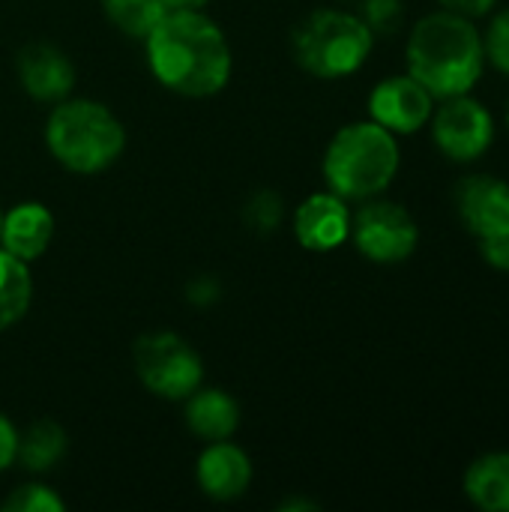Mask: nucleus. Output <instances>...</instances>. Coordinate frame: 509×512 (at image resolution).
<instances>
[{
    "instance_id": "nucleus-15",
    "label": "nucleus",
    "mask_w": 509,
    "mask_h": 512,
    "mask_svg": "<svg viewBox=\"0 0 509 512\" xmlns=\"http://www.w3.org/2000/svg\"><path fill=\"white\" fill-rule=\"evenodd\" d=\"M186 426L204 441H228L240 426V408L225 390H195L186 396Z\"/></svg>"
},
{
    "instance_id": "nucleus-29",
    "label": "nucleus",
    "mask_w": 509,
    "mask_h": 512,
    "mask_svg": "<svg viewBox=\"0 0 509 512\" xmlns=\"http://www.w3.org/2000/svg\"><path fill=\"white\" fill-rule=\"evenodd\" d=\"M0 225H3V213H0Z\"/></svg>"
},
{
    "instance_id": "nucleus-19",
    "label": "nucleus",
    "mask_w": 509,
    "mask_h": 512,
    "mask_svg": "<svg viewBox=\"0 0 509 512\" xmlns=\"http://www.w3.org/2000/svg\"><path fill=\"white\" fill-rule=\"evenodd\" d=\"M102 9L114 21V27L138 39H144L156 27V21L168 12L162 0H102Z\"/></svg>"
},
{
    "instance_id": "nucleus-27",
    "label": "nucleus",
    "mask_w": 509,
    "mask_h": 512,
    "mask_svg": "<svg viewBox=\"0 0 509 512\" xmlns=\"http://www.w3.org/2000/svg\"><path fill=\"white\" fill-rule=\"evenodd\" d=\"M168 9H201L207 0H162Z\"/></svg>"
},
{
    "instance_id": "nucleus-2",
    "label": "nucleus",
    "mask_w": 509,
    "mask_h": 512,
    "mask_svg": "<svg viewBox=\"0 0 509 512\" xmlns=\"http://www.w3.org/2000/svg\"><path fill=\"white\" fill-rule=\"evenodd\" d=\"M408 75L435 99L471 93L486 69L483 36L468 15L441 9L420 18L408 36Z\"/></svg>"
},
{
    "instance_id": "nucleus-25",
    "label": "nucleus",
    "mask_w": 509,
    "mask_h": 512,
    "mask_svg": "<svg viewBox=\"0 0 509 512\" xmlns=\"http://www.w3.org/2000/svg\"><path fill=\"white\" fill-rule=\"evenodd\" d=\"M15 447H18V429L9 423L6 414H0V471H6L15 462Z\"/></svg>"
},
{
    "instance_id": "nucleus-18",
    "label": "nucleus",
    "mask_w": 509,
    "mask_h": 512,
    "mask_svg": "<svg viewBox=\"0 0 509 512\" xmlns=\"http://www.w3.org/2000/svg\"><path fill=\"white\" fill-rule=\"evenodd\" d=\"M33 300V279L27 261L0 249V330L18 324Z\"/></svg>"
},
{
    "instance_id": "nucleus-11",
    "label": "nucleus",
    "mask_w": 509,
    "mask_h": 512,
    "mask_svg": "<svg viewBox=\"0 0 509 512\" xmlns=\"http://www.w3.org/2000/svg\"><path fill=\"white\" fill-rule=\"evenodd\" d=\"M21 87L36 102H63L75 87L72 60L51 42H30L15 60Z\"/></svg>"
},
{
    "instance_id": "nucleus-13",
    "label": "nucleus",
    "mask_w": 509,
    "mask_h": 512,
    "mask_svg": "<svg viewBox=\"0 0 509 512\" xmlns=\"http://www.w3.org/2000/svg\"><path fill=\"white\" fill-rule=\"evenodd\" d=\"M198 486L213 501H234L246 495L252 483V462L249 456L228 444V441H210V447L198 456L195 465Z\"/></svg>"
},
{
    "instance_id": "nucleus-21",
    "label": "nucleus",
    "mask_w": 509,
    "mask_h": 512,
    "mask_svg": "<svg viewBox=\"0 0 509 512\" xmlns=\"http://www.w3.org/2000/svg\"><path fill=\"white\" fill-rule=\"evenodd\" d=\"M0 507L6 512H63V501L48 486L30 483L18 486Z\"/></svg>"
},
{
    "instance_id": "nucleus-12",
    "label": "nucleus",
    "mask_w": 509,
    "mask_h": 512,
    "mask_svg": "<svg viewBox=\"0 0 509 512\" xmlns=\"http://www.w3.org/2000/svg\"><path fill=\"white\" fill-rule=\"evenodd\" d=\"M294 234L309 252H333L351 234V210L336 192L309 195L294 213Z\"/></svg>"
},
{
    "instance_id": "nucleus-10",
    "label": "nucleus",
    "mask_w": 509,
    "mask_h": 512,
    "mask_svg": "<svg viewBox=\"0 0 509 512\" xmlns=\"http://www.w3.org/2000/svg\"><path fill=\"white\" fill-rule=\"evenodd\" d=\"M459 222L477 240L509 225V183L495 174H468L453 189Z\"/></svg>"
},
{
    "instance_id": "nucleus-26",
    "label": "nucleus",
    "mask_w": 509,
    "mask_h": 512,
    "mask_svg": "<svg viewBox=\"0 0 509 512\" xmlns=\"http://www.w3.org/2000/svg\"><path fill=\"white\" fill-rule=\"evenodd\" d=\"M438 3L444 9H450V12H459V15H468V18H480L489 9H495L498 0H438Z\"/></svg>"
},
{
    "instance_id": "nucleus-28",
    "label": "nucleus",
    "mask_w": 509,
    "mask_h": 512,
    "mask_svg": "<svg viewBox=\"0 0 509 512\" xmlns=\"http://www.w3.org/2000/svg\"><path fill=\"white\" fill-rule=\"evenodd\" d=\"M507 126H509V105H507Z\"/></svg>"
},
{
    "instance_id": "nucleus-5",
    "label": "nucleus",
    "mask_w": 509,
    "mask_h": 512,
    "mask_svg": "<svg viewBox=\"0 0 509 512\" xmlns=\"http://www.w3.org/2000/svg\"><path fill=\"white\" fill-rule=\"evenodd\" d=\"M375 33L360 15L342 9L309 12L291 30V54L300 69L333 81L354 75L372 54Z\"/></svg>"
},
{
    "instance_id": "nucleus-4",
    "label": "nucleus",
    "mask_w": 509,
    "mask_h": 512,
    "mask_svg": "<svg viewBox=\"0 0 509 512\" xmlns=\"http://www.w3.org/2000/svg\"><path fill=\"white\" fill-rule=\"evenodd\" d=\"M51 156L75 174H99L126 150L123 123L99 102L63 99L45 123Z\"/></svg>"
},
{
    "instance_id": "nucleus-6",
    "label": "nucleus",
    "mask_w": 509,
    "mask_h": 512,
    "mask_svg": "<svg viewBox=\"0 0 509 512\" xmlns=\"http://www.w3.org/2000/svg\"><path fill=\"white\" fill-rule=\"evenodd\" d=\"M138 381L159 399L180 402L201 387L204 366L198 351L177 333L141 336L132 348Z\"/></svg>"
},
{
    "instance_id": "nucleus-16",
    "label": "nucleus",
    "mask_w": 509,
    "mask_h": 512,
    "mask_svg": "<svg viewBox=\"0 0 509 512\" xmlns=\"http://www.w3.org/2000/svg\"><path fill=\"white\" fill-rule=\"evenodd\" d=\"M465 498L483 512H509V453L474 459L462 480Z\"/></svg>"
},
{
    "instance_id": "nucleus-1",
    "label": "nucleus",
    "mask_w": 509,
    "mask_h": 512,
    "mask_svg": "<svg viewBox=\"0 0 509 512\" xmlns=\"http://www.w3.org/2000/svg\"><path fill=\"white\" fill-rule=\"evenodd\" d=\"M144 39L156 81L180 96H213L231 78L228 39L198 9H168Z\"/></svg>"
},
{
    "instance_id": "nucleus-14",
    "label": "nucleus",
    "mask_w": 509,
    "mask_h": 512,
    "mask_svg": "<svg viewBox=\"0 0 509 512\" xmlns=\"http://www.w3.org/2000/svg\"><path fill=\"white\" fill-rule=\"evenodd\" d=\"M51 237H54V216L48 207H42L36 201H24L3 216L0 249H6L9 255L21 258L27 264L36 261L48 249Z\"/></svg>"
},
{
    "instance_id": "nucleus-24",
    "label": "nucleus",
    "mask_w": 509,
    "mask_h": 512,
    "mask_svg": "<svg viewBox=\"0 0 509 512\" xmlns=\"http://www.w3.org/2000/svg\"><path fill=\"white\" fill-rule=\"evenodd\" d=\"M480 255L489 267L509 273V225L501 231H492L486 237H480Z\"/></svg>"
},
{
    "instance_id": "nucleus-20",
    "label": "nucleus",
    "mask_w": 509,
    "mask_h": 512,
    "mask_svg": "<svg viewBox=\"0 0 509 512\" xmlns=\"http://www.w3.org/2000/svg\"><path fill=\"white\" fill-rule=\"evenodd\" d=\"M483 36V54L486 63H492L501 75H509V9H501L492 15Z\"/></svg>"
},
{
    "instance_id": "nucleus-23",
    "label": "nucleus",
    "mask_w": 509,
    "mask_h": 512,
    "mask_svg": "<svg viewBox=\"0 0 509 512\" xmlns=\"http://www.w3.org/2000/svg\"><path fill=\"white\" fill-rule=\"evenodd\" d=\"M246 219L258 231H273L282 222V201H279V195L261 192L258 198H252L249 207H246Z\"/></svg>"
},
{
    "instance_id": "nucleus-17",
    "label": "nucleus",
    "mask_w": 509,
    "mask_h": 512,
    "mask_svg": "<svg viewBox=\"0 0 509 512\" xmlns=\"http://www.w3.org/2000/svg\"><path fill=\"white\" fill-rule=\"evenodd\" d=\"M66 453V432L54 420H36L24 432H18L15 462H21L27 471L42 474L51 471Z\"/></svg>"
},
{
    "instance_id": "nucleus-9",
    "label": "nucleus",
    "mask_w": 509,
    "mask_h": 512,
    "mask_svg": "<svg viewBox=\"0 0 509 512\" xmlns=\"http://www.w3.org/2000/svg\"><path fill=\"white\" fill-rule=\"evenodd\" d=\"M435 96L411 75H390L369 93V114L393 135H414L429 123Z\"/></svg>"
},
{
    "instance_id": "nucleus-22",
    "label": "nucleus",
    "mask_w": 509,
    "mask_h": 512,
    "mask_svg": "<svg viewBox=\"0 0 509 512\" xmlns=\"http://www.w3.org/2000/svg\"><path fill=\"white\" fill-rule=\"evenodd\" d=\"M402 15H405L402 0H366L360 18L369 24V30H372L375 36H390V33L399 30Z\"/></svg>"
},
{
    "instance_id": "nucleus-8",
    "label": "nucleus",
    "mask_w": 509,
    "mask_h": 512,
    "mask_svg": "<svg viewBox=\"0 0 509 512\" xmlns=\"http://www.w3.org/2000/svg\"><path fill=\"white\" fill-rule=\"evenodd\" d=\"M432 114V141L453 162H477L495 144V117L471 93L441 99Z\"/></svg>"
},
{
    "instance_id": "nucleus-3",
    "label": "nucleus",
    "mask_w": 509,
    "mask_h": 512,
    "mask_svg": "<svg viewBox=\"0 0 509 512\" xmlns=\"http://www.w3.org/2000/svg\"><path fill=\"white\" fill-rule=\"evenodd\" d=\"M399 141L375 120L342 126L324 153L327 189L345 201H369L381 195L399 174Z\"/></svg>"
},
{
    "instance_id": "nucleus-7",
    "label": "nucleus",
    "mask_w": 509,
    "mask_h": 512,
    "mask_svg": "<svg viewBox=\"0 0 509 512\" xmlns=\"http://www.w3.org/2000/svg\"><path fill=\"white\" fill-rule=\"evenodd\" d=\"M357 252L375 264H399L408 261L417 252L420 228L414 216L396 204V201H375L369 198L354 216H351V234Z\"/></svg>"
}]
</instances>
